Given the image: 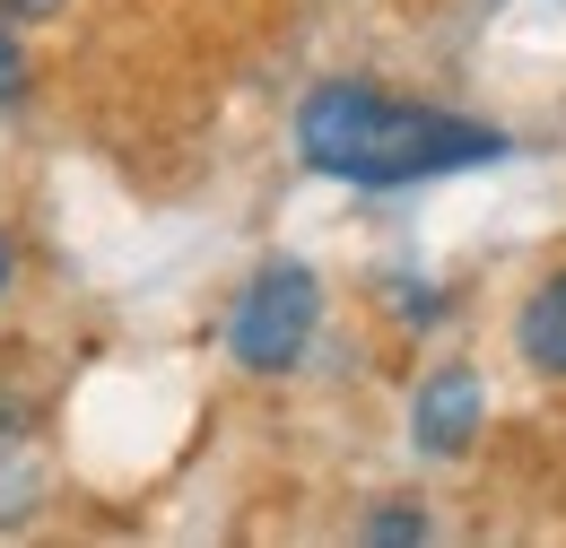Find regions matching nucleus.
Here are the masks:
<instances>
[{"label": "nucleus", "instance_id": "1", "mask_svg": "<svg viewBox=\"0 0 566 548\" xmlns=\"http://www.w3.org/2000/svg\"><path fill=\"white\" fill-rule=\"evenodd\" d=\"M296 148L314 175L332 183H427V175H462V166H496L505 131L489 123H462V114H436L410 96H384L366 78H332L296 105Z\"/></svg>", "mask_w": 566, "mask_h": 548}, {"label": "nucleus", "instance_id": "2", "mask_svg": "<svg viewBox=\"0 0 566 548\" xmlns=\"http://www.w3.org/2000/svg\"><path fill=\"white\" fill-rule=\"evenodd\" d=\"M314 323H323V287L305 262H262V271L244 278V296H235V314H227V357L244 366V375H287L305 340H314Z\"/></svg>", "mask_w": 566, "mask_h": 548}, {"label": "nucleus", "instance_id": "3", "mask_svg": "<svg viewBox=\"0 0 566 548\" xmlns=\"http://www.w3.org/2000/svg\"><path fill=\"white\" fill-rule=\"evenodd\" d=\"M480 410H489V392H480V375L471 366H436L419 383V410H410V435H419L427 462H453L471 435H480Z\"/></svg>", "mask_w": 566, "mask_h": 548}, {"label": "nucleus", "instance_id": "4", "mask_svg": "<svg viewBox=\"0 0 566 548\" xmlns=\"http://www.w3.org/2000/svg\"><path fill=\"white\" fill-rule=\"evenodd\" d=\"M514 340H523V357L541 366V375H558L566 383V271L523 305V323H514Z\"/></svg>", "mask_w": 566, "mask_h": 548}, {"label": "nucleus", "instance_id": "5", "mask_svg": "<svg viewBox=\"0 0 566 548\" xmlns=\"http://www.w3.org/2000/svg\"><path fill=\"white\" fill-rule=\"evenodd\" d=\"M27 96V44H18V18H0V105Z\"/></svg>", "mask_w": 566, "mask_h": 548}, {"label": "nucleus", "instance_id": "6", "mask_svg": "<svg viewBox=\"0 0 566 548\" xmlns=\"http://www.w3.org/2000/svg\"><path fill=\"white\" fill-rule=\"evenodd\" d=\"M366 540H427V523H419V514H375Z\"/></svg>", "mask_w": 566, "mask_h": 548}, {"label": "nucleus", "instance_id": "7", "mask_svg": "<svg viewBox=\"0 0 566 548\" xmlns=\"http://www.w3.org/2000/svg\"><path fill=\"white\" fill-rule=\"evenodd\" d=\"M53 9H62V0H0V18H18V27H27V18H53Z\"/></svg>", "mask_w": 566, "mask_h": 548}, {"label": "nucleus", "instance_id": "8", "mask_svg": "<svg viewBox=\"0 0 566 548\" xmlns=\"http://www.w3.org/2000/svg\"><path fill=\"white\" fill-rule=\"evenodd\" d=\"M9 278H18V253H9V235H0V296H9Z\"/></svg>", "mask_w": 566, "mask_h": 548}]
</instances>
